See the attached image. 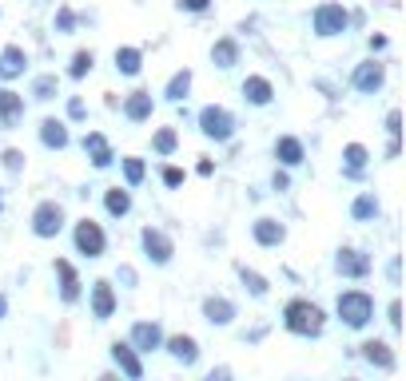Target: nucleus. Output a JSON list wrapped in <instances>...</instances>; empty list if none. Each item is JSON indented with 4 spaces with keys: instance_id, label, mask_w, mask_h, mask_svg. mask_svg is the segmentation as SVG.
<instances>
[{
    "instance_id": "obj_8",
    "label": "nucleus",
    "mask_w": 406,
    "mask_h": 381,
    "mask_svg": "<svg viewBox=\"0 0 406 381\" xmlns=\"http://www.w3.org/2000/svg\"><path fill=\"white\" fill-rule=\"evenodd\" d=\"M163 326L160 322H136L132 326V334H128V346H132L136 353H155V350H163Z\"/></svg>"
},
{
    "instance_id": "obj_21",
    "label": "nucleus",
    "mask_w": 406,
    "mask_h": 381,
    "mask_svg": "<svg viewBox=\"0 0 406 381\" xmlns=\"http://www.w3.org/2000/svg\"><path fill=\"white\" fill-rule=\"evenodd\" d=\"M56 274H60V302L64 306H76V302H80V278L72 271V262L56 258Z\"/></svg>"
},
{
    "instance_id": "obj_10",
    "label": "nucleus",
    "mask_w": 406,
    "mask_h": 381,
    "mask_svg": "<svg viewBox=\"0 0 406 381\" xmlns=\"http://www.w3.org/2000/svg\"><path fill=\"white\" fill-rule=\"evenodd\" d=\"M163 350L172 353V361H180L183 370H192L195 361H199V341L192 334H172V338H163Z\"/></svg>"
},
{
    "instance_id": "obj_39",
    "label": "nucleus",
    "mask_w": 406,
    "mask_h": 381,
    "mask_svg": "<svg viewBox=\"0 0 406 381\" xmlns=\"http://www.w3.org/2000/svg\"><path fill=\"white\" fill-rule=\"evenodd\" d=\"M386 131H390V140H398V131H402V115H398V108L386 115Z\"/></svg>"
},
{
    "instance_id": "obj_48",
    "label": "nucleus",
    "mask_w": 406,
    "mask_h": 381,
    "mask_svg": "<svg viewBox=\"0 0 406 381\" xmlns=\"http://www.w3.org/2000/svg\"><path fill=\"white\" fill-rule=\"evenodd\" d=\"M96 381H120V373H100Z\"/></svg>"
},
{
    "instance_id": "obj_25",
    "label": "nucleus",
    "mask_w": 406,
    "mask_h": 381,
    "mask_svg": "<svg viewBox=\"0 0 406 381\" xmlns=\"http://www.w3.org/2000/svg\"><path fill=\"white\" fill-rule=\"evenodd\" d=\"M271 96H275V88H271V80H267V76H247V80H243V100L247 103L267 108V103H271Z\"/></svg>"
},
{
    "instance_id": "obj_44",
    "label": "nucleus",
    "mask_w": 406,
    "mask_h": 381,
    "mask_svg": "<svg viewBox=\"0 0 406 381\" xmlns=\"http://www.w3.org/2000/svg\"><path fill=\"white\" fill-rule=\"evenodd\" d=\"M386 314H390V326H395V330H402V306H398V298L390 302V310H386Z\"/></svg>"
},
{
    "instance_id": "obj_36",
    "label": "nucleus",
    "mask_w": 406,
    "mask_h": 381,
    "mask_svg": "<svg viewBox=\"0 0 406 381\" xmlns=\"http://www.w3.org/2000/svg\"><path fill=\"white\" fill-rule=\"evenodd\" d=\"M52 28L60 32V36L76 32V12H72V8H60V12H56V21H52Z\"/></svg>"
},
{
    "instance_id": "obj_32",
    "label": "nucleus",
    "mask_w": 406,
    "mask_h": 381,
    "mask_svg": "<svg viewBox=\"0 0 406 381\" xmlns=\"http://www.w3.org/2000/svg\"><path fill=\"white\" fill-rule=\"evenodd\" d=\"M175 147H180V135H175V127H160L152 135V151L155 155H175Z\"/></svg>"
},
{
    "instance_id": "obj_43",
    "label": "nucleus",
    "mask_w": 406,
    "mask_h": 381,
    "mask_svg": "<svg viewBox=\"0 0 406 381\" xmlns=\"http://www.w3.org/2000/svg\"><path fill=\"white\" fill-rule=\"evenodd\" d=\"M68 115H72V120H84V115H88L84 100H76V96H72V100H68Z\"/></svg>"
},
{
    "instance_id": "obj_5",
    "label": "nucleus",
    "mask_w": 406,
    "mask_h": 381,
    "mask_svg": "<svg viewBox=\"0 0 406 381\" xmlns=\"http://www.w3.org/2000/svg\"><path fill=\"white\" fill-rule=\"evenodd\" d=\"M64 231V207L56 199H44L36 203V211H32V234L36 239H56Z\"/></svg>"
},
{
    "instance_id": "obj_30",
    "label": "nucleus",
    "mask_w": 406,
    "mask_h": 381,
    "mask_svg": "<svg viewBox=\"0 0 406 381\" xmlns=\"http://www.w3.org/2000/svg\"><path fill=\"white\" fill-rule=\"evenodd\" d=\"M140 68H143V52L140 48H116V72L120 76H140Z\"/></svg>"
},
{
    "instance_id": "obj_12",
    "label": "nucleus",
    "mask_w": 406,
    "mask_h": 381,
    "mask_svg": "<svg viewBox=\"0 0 406 381\" xmlns=\"http://www.w3.org/2000/svg\"><path fill=\"white\" fill-rule=\"evenodd\" d=\"M335 271L343 274V278H366V274H371V254L355 251V246H343V251L335 254Z\"/></svg>"
},
{
    "instance_id": "obj_19",
    "label": "nucleus",
    "mask_w": 406,
    "mask_h": 381,
    "mask_svg": "<svg viewBox=\"0 0 406 381\" xmlns=\"http://www.w3.org/2000/svg\"><path fill=\"white\" fill-rule=\"evenodd\" d=\"M21 120H24V96L21 91H12V88H4L0 91V127L12 131Z\"/></svg>"
},
{
    "instance_id": "obj_35",
    "label": "nucleus",
    "mask_w": 406,
    "mask_h": 381,
    "mask_svg": "<svg viewBox=\"0 0 406 381\" xmlns=\"http://www.w3.org/2000/svg\"><path fill=\"white\" fill-rule=\"evenodd\" d=\"M32 96H36V100H52V96H56V76H36Z\"/></svg>"
},
{
    "instance_id": "obj_33",
    "label": "nucleus",
    "mask_w": 406,
    "mask_h": 381,
    "mask_svg": "<svg viewBox=\"0 0 406 381\" xmlns=\"http://www.w3.org/2000/svg\"><path fill=\"white\" fill-rule=\"evenodd\" d=\"M120 163H124V179H128V187H140L143 175H148L143 159H140V155H128V159H120Z\"/></svg>"
},
{
    "instance_id": "obj_1",
    "label": "nucleus",
    "mask_w": 406,
    "mask_h": 381,
    "mask_svg": "<svg viewBox=\"0 0 406 381\" xmlns=\"http://www.w3.org/2000/svg\"><path fill=\"white\" fill-rule=\"evenodd\" d=\"M283 330L295 334V338H323L327 330V314L319 310L315 302H307V298H291L283 306Z\"/></svg>"
},
{
    "instance_id": "obj_11",
    "label": "nucleus",
    "mask_w": 406,
    "mask_h": 381,
    "mask_svg": "<svg viewBox=\"0 0 406 381\" xmlns=\"http://www.w3.org/2000/svg\"><path fill=\"white\" fill-rule=\"evenodd\" d=\"M351 84H355V91H363V96H375V91H383V84H386V68L378 60H366V64L355 68Z\"/></svg>"
},
{
    "instance_id": "obj_22",
    "label": "nucleus",
    "mask_w": 406,
    "mask_h": 381,
    "mask_svg": "<svg viewBox=\"0 0 406 381\" xmlns=\"http://www.w3.org/2000/svg\"><path fill=\"white\" fill-rule=\"evenodd\" d=\"M40 143L48 151H64L72 143V135H68V123L64 120H40Z\"/></svg>"
},
{
    "instance_id": "obj_20",
    "label": "nucleus",
    "mask_w": 406,
    "mask_h": 381,
    "mask_svg": "<svg viewBox=\"0 0 406 381\" xmlns=\"http://www.w3.org/2000/svg\"><path fill=\"white\" fill-rule=\"evenodd\" d=\"M152 111H155L152 91H132V96L124 100V120H132V123H148Z\"/></svg>"
},
{
    "instance_id": "obj_27",
    "label": "nucleus",
    "mask_w": 406,
    "mask_h": 381,
    "mask_svg": "<svg viewBox=\"0 0 406 381\" xmlns=\"http://www.w3.org/2000/svg\"><path fill=\"white\" fill-rule=\"evenodd\" d=\"M104 211L112 215V219H124V215H132V190H128V187L104 190Z\"/></svg>"
},
{
    "instance_id": "obj_40",
    "label": "nucleus",
    "mask_w": 406,
    "mask_h": 381,
    "mask_svg": "<svg viewBox=\"0 0 406 381\" xmlns=\"http://www.w3.org/2000/svg\"><path fill=\"white\" fill-rule=\"evenodd\" d=\"M116 282H124V290H132V286H136V271H132V266H120V271H116Z\"/></svg>"
},
{
    "instance_id": "obj_50",
    "label": "nucleus",
    "mask_w": 406,
    "mask_h": 381,
    "mask_svg": "<svg viewBox=\"0 0 406 381\" xmlns=\"http://www.w3.org/2000/svg\"><path fill=\"white\" fill-rule=\"evenodd\" d=\"M346 381H355V377H346Z\"/></svg>"
},
{
    "instance_id": "obj_42",
    "label": "nucleus",
    "mask_w": 406,
    "mask_h": 381,
    "mask_svg": "<svg viewBox=\"0 0 406 381\" xmlns=\"http://www.w3.org/2000/svg\"><path fill=\"white\" fill-rule=\"evenodd\" d=\"M203 381H235V373L227 370V365H215V370L207 373V377H203Z\"/></svg>"
},
{
    "instance_id": "obj_13",
    "label": "nucleus",
    "mask_w": 406,
    "mask_h": 381,
    "mask_svg": "<svg viewBox=\"0 0 406 381\" xmlns=\"http://www.w3.org/2000/svg\"><path fill=\"white\" fill-rule=\"evenodd\" d=\"M251 239L259 242V246H267V251H275V246H283L287 242V227L279 219H267L263 215V219L251 222Z\"/></svg>"
},
{
    "instance_id": "obj_3",
    "label": "nucleus",
    "mask_w": 406,
    "mask_h": 381,
    "mask_svg": "<svg viewBox=\"0 0 406 381\" xmlns=\"http://www.w3.org/2000/svg\"><path fill=\"white\" fill-rule=\"evenodd\" d=\"M199 131L215 143H227L235 135V115L227 108H219V103H207V108L199 111Z\"/></svg>"
},
{
    "instance_id": "obj_34",
    "label": "nucleus",
    "mask_w": 406,
    "mask_h": 381,
    "mask_svg": "<svg viewBox=\"0 0 406 381\" xmlns=\"http://www.w3.org/2000/svg\"><path fill=\"white\" fill-rule=\"evenodd\" d=\"M92 64H96V56H92V52H76V56H72V64H68V76H72V80H84V76L92 72Z\"/></svg>"
},
{
    "instance_id": "obj_31",
    "label": "nucleus",
    "mask_w": 406,
    "mask_h": 381,
    "mask_svg": "<svg viewBox=\"0 0 406 381\" xmlns=\"http://www.w3.org/2000/svg\"><path fill=\"white\" fill-rule=\"evenodd\" d=\"M187 91H192V68H180V72L172 76V80H168L163 96H168L172 103H180V100H187Z\"/></svg>"
},
{
    "instance_id": "obj_17",
    "label": "nucleus",
    "mask_w": 406,
    "mask_h": 381,
    "mask_svg": "<svg viewBox=\"0 0 406 381\" xmlns=\"http://www.w3.org/2000/svg\"><path fill=\"white\" fill-rule=\"evenodd\" d=\"M203 318H207V326H231L235 322V302H227L224 294H207L203 298Z\"/></svg>"
},
{
    "instance_id": "obj_41",
    "label": "nucleus",
    "mask_w": 406,
    "mask_h": 381,
    "mask_svg": "<svg viewBox=\"0 0 406 381\" xmlns=\"http://www.w3.org/2000/svg\"><path fill=\"white\" fill-rule=\"evenodd\" d=\"M180 8L183 12H207L212 8V0H180Z\"/></svg>"
},
{
    "instance_id": "obj_4",
    "label": "nucleus",
    "mask_w": 406,
    "mask_h": 381,
    "mask_svg": "<svg viewBox=\"0 0 406 381\" xmlns=\"http://www.w3.org/2000/svg\"><path fill=\"white\" fill-rule=\"evenodd\" d=\"M72 242H76V254H84V258H100V254L108 251V234H104L100 222H92V219H80V222H76Z\"/></svg>"
},
{
    "instance_id": "obj_46",
    "label": "nucleus",
    "mask_w": 406,
    "mask_h": 381,
    "mask_svg": "<svg viewBox=\"0 0 406 381\" xmlns=\"http://www.w3.org/2000/svg\"><path fill=\"white\" fill-rule=\"evenodd\" d=\"M386 274H390V282L398 286V258H390V266H386Z\"/></svg>"
},
{
    "instance_id": "obj_29",
    "label": "nucleus",
    "mask_w": 406,
    "mask_h": 381,
    "mask_svg": "<svg viewBox=\"0 0 406 381\" xmlns=\"http://www.w3.org/2000/svg\"><path fill=\"white\" fill-rule=\"evenodd\" d=\"M378 215H383V207H378V199L371 195V190H363V195L351 203V219L355 222H375Z\"/></svg>"
},
{
    "instance_id": "obj_2",
    "label": "nucleus",
    "mask_w": 406,
    "mask_h": 381,
    "mask_svg": "<svg viewBox=\"0 0 406 381\" xmlns=\"http://www.w3.org/2000/svg\"><path fill=\"white\" fill-rule=\"evenodd\" d=\"M335 314L346 330H366L371 318H375V298L366 290H343L335 298Z\"/></svg>"
},
{
    "instance_id": "obj_9",
    "label": "nucleus",
    "mask_w": 406,
    "mask_h": 381,
    "mask_svg": "<svg viewBox=\"0 0 406 381\" xmlns=\"http://www.w3.org/2000/svg\"><path fill=\"white\" fill-rule=\"evenodd\" d=\"M112 365H116V373H120L124 381H143V361H140V353L128 346V341H112Z\"/></svg>"
},
{
    "instance_id": "obj_45",
    "label": "nucleus",
    "mask_w": 406,
    "mask_h": 381,
    "mask_svg": "<svg viewBox=\"0 0 406 381\" xmlns=\"http://www.w3.org/2000/svg\"><path fill=\"white\" fill-rule=\"evenodd\" d=\"M271 183H275V190H287V175H283V171H275Z\"/></svg>"
},
{
    "instance_id": "obj_6",
    "label": "nucleus",
    "mask_w": 406,
    "mask_h": 381,
    "mask_svg": "<svg viewBox=\"0 0 406 381\" xmlns=\"http://www.w3.org/2000/svg\"><path fill=\"white\" fill-rule=\"evenodd\" d=\"M311 24H315L319 36H343V32L351 28V12H346L343 4H319Z\"/></svg>"
},
{
    "instance_id": "obj_47",
    "label": "nucleus",
    "mask_w": 406,
    "mask_h": 381,
    "mask_svg": "<svg viewBox=\"0 0 406 381\" xmlns=\"http://www.w3.org/2000/svg\"><path fill=\"white\" fill-rule=\"evenodd\" d=\"M4 314H9V298L0 294V322H4Z\"/></svg>"
},
{
    "instance_id": "obj_7",
    "label": "nucleus",
    "mask_w": 406,
    "mask_h": 381,
    "mask_svg": "<svg viewBox=\"0 0 406 381\" xmlns=\"http://www.w3.org/2000/svg\"><path fill=\"white\" fill-rule=\"evenodd\" d=\"M140 246H143V254H148V262H155V266H168L172 254H175V242L168 239L160 227H143V231H140Z\"/></svg>"
},
{
    "instance_id": "obj_15",
    "label": "nucleus",
    "mask_w": 406,
    "mask_h": 381,
    "mask_svg": "<svg viewBox=\"0 0 406 381\" xmlns=\"http://www.w3.org/2000/svg\"><path fill=\"white\" fill-rule=\"evenodd\" d=\"M84 155H88L92 159V167L96 171H104V167H112V143H108V135H104V131H88V135H84Z\"/></svg>"
},
{
    "instance_id": "obj_14",
    "label": "nucleus",
    "mask_w": 406,
    "mask_h": 381,
    "mask_svg": "<svg viewBox=\"0 0 406 381\" xmlns=\"http://www.w3.org/2000/svg\"><path fill=\"white\" fill-rule=\"evenodd\" d=\"M88 302H92V318L96 322H108L116 314V290H112V282H92V294H88Z\"/></svg>"
},
{
    "instance_id": "obj_49",
    "label": "nucleus",
    "mask_w": 406,
    "mask_h": 381,
    "mask_svg": "<svg viewBox=\"0 0 406 381\" xmlns=\"http://www.w3.org/2000/svg\"><path fill=\"white\" fill-rule=\"evenodd\" d=\"M0 211H4V195H0Z\"/></svg>"
},
{
    "instance_id": "obj_18",
    "label": "nucleus",
    "mask_w": 406,
    "mask_h": 381,
    "mask_svg": "<svg viewBox=\"0 0 406 381\" xmlns=\"http://www.w3.org/2000/svg\"><path fill=\"white\" fill-rule=\"evenodd\" d=\"M24 72H28V52L21 44H4V52H0V80H21Z\"/></svg>"
},
{
    "instance_id": "obj_28",
    "label": "nucleus",
    "mask_w": 406,
    "mask_h": 381,
    "mask_svg": "<svg viewBox=\"0 0 406 381\" xmlns=\"http://www.w3.org/2000/svg\"><path fill=\"white\" fill-rule=\"evenodd\" d=\"M212 64L215 68H235L239 64V40H231V36H224V40H215L212 44Z\"/></svg>"
},
{
    "instance_id": "obj_23",
    "label": "nucleus",
    "mask_w": 406,
    "mask_h": 381,
    "mask_svg": "<svg viewBox=\"0 0 406 381\" xmlns=\"http://www.w3.org/2000/svg\"><path fill=\"white\" fill-rule=\"evenodd\" d=\"M275 159L283 163V167H299V163L307 159L303 140H295V135H279V140H275Z\"/></svg>"
},
{
    "instance_id": "obj_24",
    "label": "nucleus",
    "mask_w": 406,
    "mask_h": 381,
    "mask_svg": "<svg viewBox=\"0 0 406 381\" xmlns=\"http://www.w3.org/2000/svg\"><path fill=\"white\" fill-rule=\"evenodd\" d=\"M366 159H371V151H366L363 143H346L343 147V175L346 179H363Z\"/></svg>"
},
{
    "instance_id": "obj_38",
    "label": "nucleus",
    "mask_w": 406,
    "mask_h": 381,
    "mask_svg": "<svg viewBox=\"0 0 406 381\" xmlns=\"http://www.w3.org/2000/svg\"><path fill=\"white\" fill-rule=\"evenodd\" d=\"M163 187H183V171L180 167H163Z\"/></svg>"
},
{
    "instance_id": "obj_26",
    "label": "nucleus",
    "mask_w": 406,
    "mask_h": 381,
    "mask_svg": "<svg viewBox=\"0 0 406 381\" xmlns=\"http://www.w3.org/2000/svg\"><path fill=\"white\" fill-rule=\"evenodd\" d=\"M235 274H239V282H243V290L251 294V298H267V290H271V282H267L259 271H251L247 262H235Z\"/></svg>"
},
{
    "instance_id": "obj_16",
    "label": "nucleus",
    "mask_w": 406,
    "mask_h": 381,
    "mask_svg": "<svg viewBox=\"0 0 406 381\" xmlns=\"http://www.w3.org/2000/svg\"><path fill=\"white\" fill-rule=\"evenodd\" d=\"M358 353H363V361L366 365H375V370H383V373H395V365H398V358H395V350L386 346V341H363L358 346Z\"/></svg>"
},
{
    "instance_id": "obj_37",
    "label": "nucleus",
    "mask_w": 406,
    "mask_h": 381,
    "mask_svg": "<svg viewBox=\"0 0 406 381\" xmlns=\"http://www.w3.org/2000/svg\"><path fill=\"white\" fill-rule=\"evenodd\" d=\"M0 163H4V171H9V175H21V171H24V155L16 147L4 151V155H0Z\"/></svg>"
}]
</instances>
